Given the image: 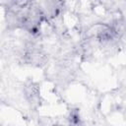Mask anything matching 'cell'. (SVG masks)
<instances>
[{"instance_id":"obj_2","label":"cell","mask_w":126,"mask_h":126,"mask_svg":"<svg viewBox=\"0 0 126 126\" xmlns=\"http://www.w3.org/2000/svg\"><path fill=\"white\" fill-rule=\"evenodd\" d=\"M69 126H70V125H69Z\"/></svg>"},{"instance_id":"obj_1","label":"cell","mask_w":126,"mask_h":126,"mask_svg":"<svg viewBox=\"0 0 126 126\" xmlns=\"http://www.w3.org/2000/svg\"><path fill=\"white\" fill-rule=\"evenodd\" d=\"M24 94L31 105H37L39 101V88L33 82H28L24 87Z\"/></svg>"}]
</instances>
